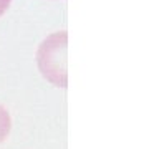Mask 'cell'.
<instances>
[{
    "instance_id": "obj_3",
    "label": "cell",
    "mask_w": 149,
    "mask_h": 149,
    "mask_svg": "<svg viewBox=\"0 0 149 149\" xmlns=\"http://www.w3.org/2000/svg\"><path fill=\"white\" fill-rule=\"evenodd\" d=\"M10 2H12V0H0V17H2L7 10H8V7H10Z\"/></svg>"
},
{
    "instance_id": "obj_1",
    "label": "cell",
    "mask_w": 149,
    "mask_h": 149,
    "mask_svg": "<svg viewBox=\"0 0 149 149\" xmlns=\"http://www.w3.org/2000/svg\"><path fill=\"white\" fill-rule=\"evenodd\" d=\"M37 65L48 83L58 88L68 86V32H55L38 45Z\"/></svg>"
},
{
    "instance_id": "obj_2",
    "label": "cell",
    "mask_w": 149,
    "mask_h": 149,
    "mask_svg": "<svg viewBox=\"0 0 149 149\" xmlns=\"http://www.w3.org/2000/svg\"><path fill=\"white\" fill-rule=\"evenodd\" d=\"M12 129V119H10V114L7 111L5 108L0 104V143L7 139L8 133Z\"/></svg>"
}]
</instances>
